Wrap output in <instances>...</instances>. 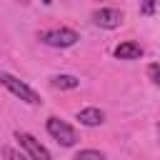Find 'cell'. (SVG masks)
I'll return each mask as SVG.
<instances>
[{
	"mask_svg": "<svg viewBox=\"0 0 160 160\" xmlns=\"http://www.w3.org/2000/svg\"><path fill=\"white\" fill-rule=\"evenodd\" d=\"M0 82L15 95V98H20V100H25L28 105H38L40 102V95L30 88V85H25L22 80H18L15 75H10V72H0Z\"/></svg>",
	"mask_w": 160,
	"mask_h": 160,
	"instance_id": "6da1fadb",
	"label": "cell"
},
{
	"mask_svg": "<svg viewBox=\"0 0 160 160\" xmlns=\"http://www.w3.org/2000/svg\"><path fill=\"white\" fill-rule=\"evenodd\" d=\"M48 132H50V138H55L60 145H65V148H72L75 142H78V132H75V128H70L65 120H60V118H48Z\"/></svg>",
	"mask_w": 160,
	"mask_h": 160,
	"instance_id": "7a4b0ae2",
	"label": "cell"
},
{
	"mask_svg": "<svg viewBox=\"0 0 160 160\" xmlns=\"http://www.w3.org/2000/svg\"><path fill=\"white\" fill-rule=\"evenodd\" d=\"M40 40H42L45 45H50V48H70V45H75L80 38H78V32L70 30V28H55V30L40 32Z\"/></svg>",
	"mask_w": 160,
	"mask_h": 160,
	"instance_id": "3957f363",
	"label": "cell"
},
{
	"mask_svg": "<svg viewBox=\"0 0 160 160\" xmlns=\"http://www.w3.org/2000/svg\"><path fill=\"white\" fill-rule=\"evenodd\" d=\"M15 138L20 140V145L25 148V152H28V158H30V160H52V158H50V152H48V150H45V148H42V145L30 135V132L18 130V132H15Z\"/></svg>",
	"mask_w": 160,
	"mask_h": 160,
	"instance_id": "277c9868",
	"label": "cell"
},
{
	"mask_svg": "<svg viewBox=\"0 0 160 160\" xmlns=\"http://www.w3.org/2000/svg\"><path fill=\"white\" fill-rule=\"evenodd\" d=\"M92 22L98 28H105V30H112V28H120L122 22V12L118 8H100L92 12Z\"/></svg>",
	"mask_w": 160,
	"mask_h": 160,
	"instance_id": "5b68a950",
	"label": "cell"
},
{
	"mask_svg": "<svg viewBox=\"0 0 160 160\" xmlns=\"http://www.w3.org/2000/svg\"><path fill=\"white\" fill-rule=\"evenodd\" d=\"M140 55H142V45H140V42H132V40L120 42V45L115 48V58H118V60H135V58H140Z\"/></svg>",
	"mask_w": 160,
	"mask_h": 160,
	"instance_id": "8992f818",
	"label": "cell"
},
{
	"mask_svg": "<svg viewBox=\"0 0 160 160\" xmlns=\"http://www.w3.org/2000/svg\"><path fill=\"white\" fill-rule=\"evenodd\" d=\"M78 120H80L82 125H88V128H95V125H100V122L105 120V112H102L100 108H85V110L78 112Z\"/></svg>",
	"mask_w": 160,
	"mask_h": 160,
	"instance_id": "52a82bcc",
	"label": "cell"
},
{
	"mask_svg": "<svg viewBox=\"0 0 160 160\" xmlns=\"http://www.w3.org/2000/svg\"><path fill=\"white\" fill-rule=\"evenodd\" d=\"M50 85L58 88V90H75V88L80 85V80H78L75 75H55V78L50 80Z\"/></svg>",
	"mask_w": 160,
	"mask_h": 160,
	"instance_id": "ba28073f",
	"label": "cell"
},
{
	"mask_svg": "<svg viewBox=\"0 0 160 160\" xmlns=\"http://www.w3.org/2000/svg\"><path fill=\"white\" fill-rule=\"evenodd\" d=\"M75 160H105V155L100 150H80L75 155Z\"/></svg>",
	"mask_w": 160,
	"mask_h": 160,
	"instance_id": "9c48e42d",
	"label": "cell"
},
{
	"mask_svg": "<svg viewBox=\"0 0 160 160\" xmlns=\"http://www.w3.org/2000/svg\"><path fill=\"white\" fill-rule=\"evenodd\" d=\"M148 78H150L155 85H160V65H158V62L148 65Z\"/></svg>",
	"mask_w": 160,
	"mask_h": 160,
	"instance_id": "30bf717a",
	"label": "cell"
},
{
	"mask_svg": "<svg viewBox=\"0 0 160 160\" xmlns=\"http://www.w3.org/2000/svg\"><path fill=\"white\" fill-rule=\"evenodd\" d=\"M2 152H5V158H8V160H30L28 155H22V152H18V150H12V148H5Z\"/></svg>",
	"mask_w": 160,
	"mask_h": 160,
	"instance_id": "8fae6325",
	"label": "cell"
},
{
	"mask_svg": "<svg viewBox=\"0 0 160 160\" xmlns=\"http://www.w3.org/2000/svg\"><path fill=\"white\" fill-rule=\"evenodd\" d=\"M140 10H142V12H145V15H150V12H152V10H155V5H152V2H145V5H142V8H140Z\"/></svg>",
	"mask_w": 160,
	"mask_h": 160,
	"instance_id": "7c38bea8",
	"label": "cell"
},
{
	"mask_svg": "<svg viewBox=\"0 0 160 160\" xmlns=\"http://www.w3.org/2000/svg\"><path fill=\"white\" fill-rule=\"evenodd\" d=\"M158 132H160V125H158Z\"/></svg>",
	"mask_w": 160,
	"mask_h": 160,
	"instance_id": "4fadbf2b",
	"label": "cell"
}]
</instances>
